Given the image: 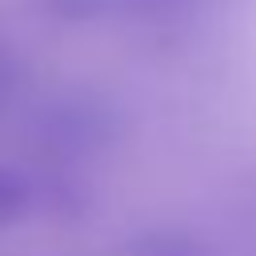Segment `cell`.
Masks as SVG:
<instances>
[{
  "label": "cell",
  "instance_id": "cell-1",
  "mask_svg": "<svg viewBox=\"0 0 256 256\" xmlns=\"http://www.w3.org/2000/svg\"><path fill=\"white\" fill-rule=\"evenodd\" d=\"M108 132L112 120L104 104H96L92 96H64L52 108H44L36 140L52 160H88L104 148Z\"/></svg>",
  "mask_w": 256,
  "mask_h": 256
},
{
  "label": "cell",
  "instance_id": "cell-2",
  "mask_svg": "<svg viewBox=\"0 0 256 256\" xmlns=\"http://www.w3.org/2000/svg\"><path fill=\"white\" fill-rule=\"evenodd\" d=\"M124 256H220V252L188 228H148L124 248Z\"/></svg>",
  "mask_w": 256,
  "mask_h": 256
},
{
  "label": "cell",
  "instance_id": "cell-3",
  "mask_svg": "<svg viewBox=\"0 0 256 256\" xmlns=\"http://www.w3.org/2000/svg\"><path fill=\"white\" fill-rule=\"evenodd\" d=\"M36 208V184L28 172H20L16 164L0 160V232L20 224L28 212Z\"/></svg>",
  "mask_w": 256,
  "mask_h": 256
},
{
  "label": "cell",
  "instance_id": "cell-4",
  "mask_svg": "<svg viewBox=\"0 0 256 256\" xmlns=\"http://www.w3.org/2000/svg\"><path fill=\"white\" fill-rule=\"evenodd\" d=\"M52 20H64V24H84V20H100L112 4L120 0H36Z\"/></svg>",
  "mask_w": 256,
  "mask_h": 256
},
{
  "label": "cell",
  "instance_id": "cell-5",
  "mask_svg": "<svg viewBox=\"0 0 256 256\" xmlns=\"http://www.w3.org/2000/svg\"><path fill=\"white\" fill-rule=\"evenodd\" d=\"M136 4H144V8H152V12L172 16V12H192V8H204L208 0H136Z\"/></svg>",
  "mask_w": 256,
  "mask_h": 256
},
{
  "label": "cell",
  "instance_id": "cell-6",
  "mask_svg": "<svg viewBox=\"0 0 256 256\" xmlns=\"http://www.w3.org/2000/svg\"><path fill=\"white\" fill-rule=\"evenodd\" d=\"M12 80H16V72H12V60H8V52L0 48V104L8 100V92H12Z\"/></svg>",
  "mask_w": 256,
  "mask_h": 256
}]
</instances>
